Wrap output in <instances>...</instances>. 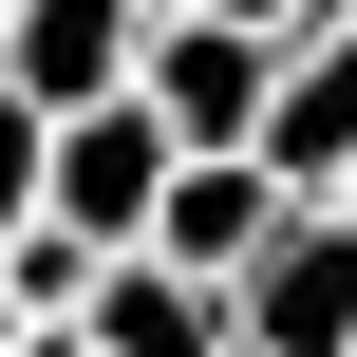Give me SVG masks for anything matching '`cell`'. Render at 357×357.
Segmentation results:
<instances>
[{
	"instance_id": "cell-1",
	"label": "cell",
	"mask_w": 357,
	"mask_h": 357,
	"mask_svg": "<svg viewBox=\"0 0 357 357\" xmlns=\"http://www.w3.org/2000/svg\"><path fill=\"white\" fill-rule=\"evenodd\" d=\"M245 357H357V188H282V226L226 264Z\"/></svg>"
},
{
	"instance_id": "cell-2",
	"label": "cell",
	"mask_w": 357,
	"mask_h": 357,
	"mask_svg": "<svg viewBox=\"0 0 357 357\" xmlns=\"http://www.w3.org/2000/svg\"><path fill=\"white\" fill-rule=\"evenodd\" d=\"M151 188H169V113L113 75V94H75V113H38V207L56 226H94V245H132L151 226Z\"/></svg>"
},
{
	"instance_id": "cell-3",
	"label": "cell",
	"mask_w": 357,
	"mask_h": 357,
	"mask_svg": "<svg viewBox=\"0 0 357 357\" xmlns=\"http://www.w3.org/2000/svg\"><path fill=\"white\" fill-rule=\"evenodd\" d=\"M245 151H264L282 188H357V19H301V38H282V75H264V113H245Z\"/></svg>"
},
{
	"instance_id": "cell-4",
	"label": "cell",
	"mask_w": 357,
	"mask_h": 357,
	"mask_svg": "<svg viewBox=\"0 0 357 357\" xmlns=\"http://www.w3.org/2000/svg\"><path fill=\"white\" fill-rule=\"evenodd\" d=\"M94 357H226V282L169 264V245H94V301H75Z\"/></svg>"
},
{
	"instance_id": "cell-5",
	"label": "cell",
	"mask_w": 357,
	"mask_h": 357,
	"mask_svg": "<svg viewBox=\"0 0 357 357\" xmlns=\"http://www.w3.org/2000/svg\"><path fill=\"white\" fill-rule=\"evenodd\" d=\"M264 226H282V169H264V151H169V188H151V226H132V245H169V264H207V282H226Z\"/></svg>"
},
{
	"instance_id": "cell-6",
	"label": "cell",
	"mask_w": 357,
	"mask_h": 357,
	"mask_svg": "<svg viewBox=\"0 0 357 357\" xmlns=\"http://www.w3.org/2000/svg\"><path fill=\"white\" fill-rule=\"evenodd\" d=\"M132 38H151V0H0V75H19L38 113L113 94V75H132Z\"/></svg>"
},
{
	"instance_id": "cell-7",
	"label": "cell",
	"mask_w": 357,
	"mask_h": 357,
	"mask_svg": "<svg viewBox=\"0 0 357 357\" xmlns=\"http://www.w3.org/2000/svg\"><path fill=\"white\" fill-rule=\"evenodd\" d=\"M75 301H94V226L19 207V226H0V320H75Z\"/></svg>"
},
{
	"instance_id": "cell-8",
	"label": "cell",
	"mask_w": 357,
	"mask_h": 357,
	"mask_svg": "<svg viewBox=\"0 0 357 357\" xmlns=\"http://www.w3.org/2000/svg\"><path fill=\"white\" fill-rule=\"evenodd\" d=\"M19 207H38V94L0 75V226H19Z\"/></svg>"
},
{
	"instance_id": "cell-9",
	"label": "cell",
	"mask_w": 357,
	"mask_h": 357,
	"mask_svg": "<svg viewBox=\"0 0 357 357\" xmlns=\"http://www.w3.org/2000/svg\"><path fill=\"white\" fill-rule=\"evenodd\" d=\"M0 357H94V339H75V320H19V339H0Z\"/></svg>"
},
{
	"instance_id": "cell-10",
	"label": "cell",
	"mask_w": 357,
	"mask_h": 357,
	"mask_svg": "<svg viewBox=\"0 0 357 357\" xmlns=\"http://www.w3.org/2000/svg\"><path fill=\"white\" fill-rule=\"evenodd\" d=\"M226 19H264V38H301V0H226Z\"/></svg>"
},
{
	"instance_id": "cell-11",
	"label": "cell",
	"mask_w": 357,
	"mask_h": 357,
	"mask_svg": "<svg viewBox=\"0 0 357 357\" xmlns=\"http://www.w3.org/2000/svg\"><path fill=\"white\" fill-rule=\"evenodd\" d=\"M0 339H19V320H0Z\"/></svg>"
},
{
	"instance_id": "cell-12",
	"label": "cell",
	"mask_w": 357,
	"mask_h": 357,
	"mask_svg": "<svg viewBox=\"0 0 357 357\" xmlns=\"http://www.w3.org/2000/svg\"><path fill=\"white\" fill-rule=\"evenodd\" d=\"M226 357H245V339H226Z\"/></svg>"
}]
</instances>
